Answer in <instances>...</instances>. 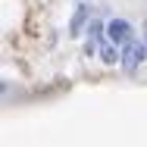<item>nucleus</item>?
<instances>
[{"mask_svg":"<svg viewBox=\"0 0 147 147\" xmlns=\"http://www.w3.org/2000/svg\"><path fill=\"white\" fill-rule=\"evenodd\" d=\"M147 59V44L144 41H128V44H122V59H119V66H122V72H138V66Z\"/></svg>","mask_w":147,"mask_h":147,"instance_id":"nucleus-1","label":"nucleus"},{"mask_svg":"<svg viewBox=\"0 0 147 147\" xmlns=\"http://www.w3.org/2000/svg\"><path fill=\"white\" fill-rule=\"evenodd\" d=\"M100 59H103L107 66L119 63V59H122V50H119V44H113V41H110V44H103V47H100Z\"/></svg>","mask_w":147,"mask_h":147,"instance_id":"nucleus-4","label":"nucleus"},{"mask_svg":"<svg viewBox=\"0 0 147 147\" xmlns=\"http://www.w3.org/2000/svg\"><path fill=\"white\" fill-rule=\"evenodd\" d=\"M91 19H94V6H91L88 0H82V3L75 6L72 19H69V34H72V38H78V34L91 25Z\"/></svg>","mask_w":147,"mask_h":147,"instance_id":"nucleus-2","label":"nucleus"},{"mask_svg":"<svg viewBox=\"0 0 147 147\" xmlns=\"http://www.w3.org/2000/svg\"><path fill=\"white\" fill-rule=\"evenodd\" d=\"M107 41L128 44V41H131V22H128V19H110V22H107Z\"/></svg>","mask_w":147,"mask_h":147,"instance_id":"nucleus-3","label":"nucleus"},{"mask_svg":"<svg viewBox=\"0 0 147 147\" xmlns=\"http://www.w3.org/2000/svg\"><path fill=\"white\" fill-rule=\"evenodd\" d=\"M144 44H147V22H144Z\"/></svg>","mask_w":147,"mask_h":147,"instance_id":"nucleus-5","label":"nucleus"}]
</instances>
